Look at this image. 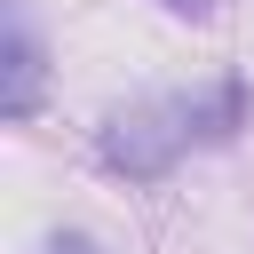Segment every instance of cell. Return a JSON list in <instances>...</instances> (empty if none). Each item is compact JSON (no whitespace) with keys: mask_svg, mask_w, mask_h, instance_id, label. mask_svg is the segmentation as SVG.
<instances>
[{"mask_svg":"<svg viewBox=\"0 0 254 254\" xmlns=\"http://www.w3.org/2000/svg\"><path fill=\"white\" fill-rule=\"evenodd\" d=\"M238 127H246V87H238V79H214V87H190V95H159V103L111 111L103 135H95V151H103V167L151 183V175H167L190 143H230Z\"/></svg>","mask_w":254,"mask_h":254,"instance_id":"6da1fadb","label":"cell"},{"mask_svg":"<svg viewBox=\"0 0 254 254\" xmlns=\"http://www.w3.org/2000/svg\"><path fill=\"white\" fill-rule=\"evenodd\" d=\"M40 111V40H32V16L8 8L0 16V119H32Z\"/></svg>","mask_w":254,"mask_h":254,"instance_id":"7a4b0ae2","label":"cell"},{"mask_svg":"<svg viewBox=\"0 0 254 254\" xmlns=\"http://www.w3.org/2000/svg\"><path fill=\"white\" fill-rule=\"evenodd\" d=\"M159 8H175V16H190V24H198V16H214V0H159Z\"/></svg>","mask_w":254,"mask_h":254,"instance_id":"3957f363","label":"cell"},{"mask_svg":"<svg viewBox=\"0 0 254 254\" xmlns=\"http://www.w3.org/2000/svg\"><path fill=\"white\" fill-rule=\"evenodd\" d=\"M48 254H95V238H79V230H64V238H56Z\"/></svg>","mask_w":254,"mask_h":254,"instance_id":"277c9868","label":"cell"}]
</instances>
